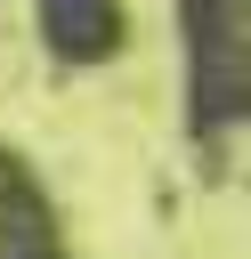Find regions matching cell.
<instances>
[{
	"label": "cell",
	"instance_id": "cell-2",
	"mask_svg": "<svg viewBox=\"0 0 251 259\" xmlns=\"http://www.w3.org/2000/svg\"><path fill=\"white\" fill-rule=\"evenodd\" d=\"M0 259H73L49 186L16 146H0Z\"/></svg>",
	"mask_w": 251,
	"mask_h": 259
},
{
	"label": "cell",
	"instance_id": "cell-1",
	"mask_svg": "<svg viewBox=\"0 0 251 259\" xmlns=\"http://www.w3.org/2000/svg\"><path fill=\"white\" fill-rule=\"evenodd\" d=\"M251 0H178V49H186V121L227 138L251 113Z\"/></svg>",
	"mask_w": 251,
	"mask_h": 259
},
{
	"label": "cell",
	"instance_id": "cell-3",
	"mask_svg": "<svg viewBox=\"0 0 251 259\" xmlns=\"http://www.w3.org/2000/svg\"><path fill=\"white\" fill-rule=\"evenodd\" d=\"M32 24L49 40V57L65 65H105L130 40V0H32Z\"/></svg>",
	"mask_w": 251,
	"mask_h": 259
}]
</instances>
